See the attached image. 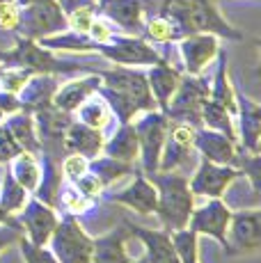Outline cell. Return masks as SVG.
I'll return each instance as SVG.
<instances>
[{
  "label": "cell",
  "instance_id": "7bdbcfd3",
  "mask_svg": "<svg viewBox=\"0 0 261 263\" xmlns=\"http://www.w3.org/2000/svg\"><path fill=\"white\" fill-rule=\"evenodd\" d=\"M78 188H80V195H87L92 197L94 192H97L99 188H101V183H99L97 176H78Z\"/></svg>",
  "mask_w": 261,
  "mask_h": 263
},
{
  "label": "cell",
  "instance_id": "7a4b0ae2",
  "mask_svg": "<svg viewBox=\"0 0 261 263\" xmlns=\"http://www.w3.org/2000/svg\"><path fill=\"white\" fill-rule=\"evenodd\" d=\"M105 80L101 94L110 101V108L117 112L122 124L130 121L138 110H152L154 99L149 92V83L140 71L133 69H113V71L99 73Z\"/></svg>",
  "mask_w": 261,
  "mask_h": 263
},
{
  "label": "cell",
  "instance_id": "7c38bea8",
  "mask_svg": "<svg viewBox=\"0 0 261 263\" xmlns=\"http://www.w3.org/2000/svg\"><path fill=\"white\" fill-rule=\"evenodd\" d=\"M236 176H238V172L227 167V165H218V163H211V160H204V163L199 165L197 174H195L193 183H190V190H193L195 195L220 197Z\"/></svg>",
  "mask_w": 261,
  "mask_h": 263
},
{
  "label": "cell",
  "instance_id": "db71d44e",
  "mask_svg": "<svg viewBox=\"0 0 261 263\" xmlns=\"http://www.w3.org/2000/svg\"><path fill=\"white\" fill-rule=\"evenodd\" d=\"M101 3H103V0H101Z\"/></svg>",
  "mask_w": 261,
  "mask_h": 263
},
{
  "label": "cell",
  "instance_id": "9a60e30c",
  "mask_svg": "<svg viewBox=\"0 0 261 263\" xmlns=\"http://www.w3.org/2000/svg\"><path fill=\"white\" fill-rule=\"evenodd\" d=\"M128 229L147 245V263H181L177 250H174L172 236L163 234V231H149L135 224H128Z\"/></svg>",
  "mask_w": 261,
  "mask_h": 263
},
{
  "label": "cell",
  "instance_id": "60d3db41",
  "mask_svg": "<svg viewBox=\"0 0 261 263\" xmlns=\"http://www.w3.org/2000/svg\"><path fill=\"white\" fill-rule=\"evenodd\" d=\"M55 188H58V176H55L53 163L48 160V163H46V176H44V185L39 188V197H42L44 201H48V204H51L53 197H55Z\"/></svg>",
  "mask_w": 261,
  "mask_h": 263
},
{
  "label": "cell",
  "instance_id": "f546056e",
  "mask_svg": "<svg viewBox=\"0 0 261 263\" xmlns=\"http://www.w3.org/2000/svg\"><path fill=\"white\" fill-rule=\"evenodd\" d=\"M44 48H64V50H97V42L87 39L80 32L60 34V37H42Z\"/></svg>",
  "mask_w": 261,
  "mask_h": 263
},
{
  "label": "cell",
  "instance_id": "52a82bcc",
  "mask_svg": "<svg viewBox=\"0 0 261 263\" xmlns=\"http://www.w3.org/2000/svg\"><path fill=\"white\" fill-rule=\"evenodd\" d=\"M165 130H167V117L160 112L147 115V117L135 126L138 144L142 146V165L149 176H152L154 172H158L160 151H163V144H165Z\"/></svg>",
  "mask_w": 261,
  "mask_h": 263
},
{
  "label": "cell",
  "instance_id": "7dc6e473",
  "mask_svg": "<svg viewBox=\"0 0 261 263\" xmlns=\"http://www.w3.org/2000/svg\"><path fill=\"white\" fill-rule=\"evenodd\" d=\"M0 222H7L9 227H16V222H14L12 217H9V213H7V211H5V209H3V206H0ZM16 229H18V227H16Z\"/></svg>",
  "mask_w": 261,
  "mask_h": 263
},
{
  "label": "cell",
  "instance_id": "8d00e7d4",
  "mask_svg": "<svg viewBox=\"0 0 261 263\" xmlns=\"http://www.w3.org/2000/svg\"><path fill=\"white\" fill-rule=\"evenodd\" d=\"M69 23L73 25V30L80 34H87L89 28H92L94 23V16H92V7H87V5H80L71 12V16H69Z\"/></svg>",
  "mask_w": 261,
  "mask_h": 263
},
{
  "label": "cell",
  "instance_id": "2e32d148",
  "mask_svg": "<svg viewBox=\"0 0 261 263\" xmlns=\"http://www.w3.org/2000/svg\"><path fill=\"white\" fill-rule=\"evenodd\" d=\"M23 224L28 227L30 234V242L34 245H44L48 238H51L53 229L58 227V220H55V213L48 206H44L42 201L32 199L23 211Z\"/></svg>",
  "mask_w": 261,
  "mask_h": 263
},
{
  "label": "cell",
  "instance_id": "816d5d0a",
  "mask_svg": "<svg viewBox=\"0 0 261 263\" xmlns=\"http://www.w3.org/2000/svg\"><path fill=\"white\" fill-rule=\"evenodd\" d=\"M142 263H147V261H142Z\"/></svg>",
  "mask_w": 261,
  "mask_h": 263
},
{
  "label": "cell",
  "instance_id": "83f0119b",
  "mask_svg": "<svg viewBox=\"0 0 261 263\" xmlns=\"http://www.w3.org/2000/svg\"><path fill=\"white\" fill-rule=\"evenodd\" d=\"M202 119L207 121V124L211 126V128H218L222 130V135H227L232 142H236L234 138V130H232V121H229V110L225 108V105L215 103L213 99H207L202 105Z\"/></svg>",
  "mask_w": 261,
  "mask_h": 263
},
{
  "label": "cell",
  "instance_id": "30bf717a",
  "mask_svg": "<svg viewBox=\"0 0 261 263\" xmlns=\"http://www.w3.org/2000/svg\"><path fill=\"white\" fill-rule=\"evenodd\" d=\"M232 240L227 242L229 254H254L261 242V215L259 211H243L232 215Z\"/></svg>",
  "mask_w": 261,
  "mask_h": 263
},
{
  "label": "cell",
  "instance_id": "5b68a950",
  "mask_svg": "<svg viewBox=\"0 0 261 263\" xmlns=\"http://www.w3.org/2000/svg\"><path fill=\"white\" fill-rule=\"evenodd\" d=\"M0 60H3L7 67H18L23 69V71L32 73H62V71H71V69H76V64H67V62H60V60H55L48 50H44V46H37L34 44V39H18L16 48L12 50V53H5L0 55Z\"/></svg>",
  "mask_w": 261,
  "mask_h": 263
},
{
  "label": "cell",
  "instance_id": "603a6c76",
  "mask_svg": "<svg viewBox=\"0 0 261 263\" xmlns=\"http://www.w3.org/2000/svg\"><path fill=\"white\" fill-rule=\"evenodd\" d=\"M94 89H99V76L69 83L67 87H62L58 94H55V108L64 110V112H71V110H76Z\"/></svg>",
  "mask_w": 261,
  "mask_h": 263
},
{
  "label": "cell",
  "instance_id": "8992f818",
  "mask_svg": "<svg viewBox=\"0 0 261 263\" xmlns=\"http://www.w3.org/2000/svg\"><path fill=\"white\" fill-rule=\"evenodd\" d=\"M51 236L55 252L53 256L58 259V263H89L94 240L85 236V231L80 229V224L71 215L64 217L62 224L55 227Z\"/></svg>",
  "mask_w": 261,
  "mask_h": 263
},
{
  "label": "cell",
  "instance_id": "277c9868",
  "mask_svg": "<svg viewBox=\"0 0 261 263\" xmlns=\"http://www.w3.org/2000/svg\"><path fill=\"white\" fill-rule=\"evenodd\" d=\"M67 25L69 18L64 9L58 5V0H51V3H37L23 7L16 30H21V34L28 39H42L51 37L55 32H62Z\"/></svg>",
  "mask_w": 261,
  "mask_h": 263
},
{
  "label": "cell",
  "instance_id": "d590c367",
  "mask_svg": "<svg viewBox=\"0 0 261 263\" xmlns=\"http://www.w3.org/2000/svg\"><path fill=\"white\" fill-rule=\"evenodd\" d=\"M21 252L26 263H58L51 252L44 250V245H34L30 240H21Z\"/></svg>",
  "mask_w": 261,
  "mask_h": 263
},
{
  "label": "cell",
  "instance_id": "d6986e66",
  "mask_svg": "<svg viewBox=\"0 0 261 263\" xmlns=\"http://www.w3.org/2000/svg\"><path fill=\"white\" fill-rule=\"evenodd\" d=\"M115 201L128 206V209H133L135 213H140V215H149V213L156 211L158 195H156V190H154V185H149L147 179L138 174L135 183L130 185V188L124 190L122 195L115 197Z\"/></svg>",
  "mask_w": 261,
  "mask_h": 263
},
{
  "label": "cell",
  "instance_id": "5bb4252c",
  "mask_svg": "<svg viewBox=\"0 0 261 263\" xmlns=\"http://www.w3.org/2000/svg\"><path fill=\"white\" fill-rule=\"evenodd\" d=\"M193 146H195V130L185 124L174 126L172 135H170L167 144H165V154L158 160V170L170 172V170H177L179 165L188 163Z\"/></svg>",
  "mask_w": 261,
  "mask_h": 263
},
{
  "label": "cell",
  "instance_id": "f5cc1de1",
  "mask_svg": "<svg viewBox=\"0 0 261 263\" xmlns=\"http://www.w3.org/2000/svg\"><path fill=\"white\" fill-rule=\"evenodd\" d=\"M0 73H3V71H0Z\"/></svg>",
  "mask_w": 261,
  "mask_h": 263
},
{
  "label": "cell",
  "instance_id": "b9f144b4",
  "mask_svg": "<svg viewBox=\"0 0 261 263\" xmlns=\"http://www.w3.org/2000/svg\"><path fill=\"white\" fill-rule=\"evenodd\" d=\"M85 170H87V163H85L80 156H71V158H67V163H64V174L71 176V179L83 176Z\"/></svg>",
  "mask_w": 261,
  "mask_h": 263
},
{
  "label": "cell",
  "instance_id": "4fadbf2b",
  "mask_svg": "<svg viewBox=\"0 0 261 263\" xmlns=\"http://www.w3.org/2000/svg\"><path fill=\"white\" fill-rule=\"evenodd\" d=\"M218 39L215 34L209 32H197V34H185L181 42V55L185 60V69L190 73H199L204 69V64H209L213 60V55H218Z\"/></svg>",
  "mask_w": 261,
  "mask_h": 263
},
{
  "label": "cell",
  "instance_id": "9c48e42d",
  "mask_svg": "<svg viewBox=\"0 0 261 263\" xmlns=\"http://www.w3.org/2000/svg\"><path fill=\"white\" fill-rule=\"evenodd\" d=\"M97 50L117 64H152L154 67L163 62L156 50L135 37H115L110 44H97Z\"/></svg>",
  "mask_w": 261,
  "mask_h": 263
},
{
  "label": "cell",
  "instance_id": "836d02e7",
  "mask_svg": "<svg viewBox=\"0 0 261 263\" xmlns=\"http://www.w3.org/2000/svg\"><path fill=\"white\" fill-rule=\"evenodd\" d=\"M23 199H26V188L23 185H18V181L14 179L12 174H7V179H5V192H3V201H0V206H3L5 211H16L23 206Z\"/></svg>",
  "mask_w": 261,
  "mask_h": 263
},
{
  "label": "cell",
  "instance_id": "484cf974",
  "mask_svg": "<svg viewBox=\"0 0 261 263\" xmlns=\"http://www.w3.org/2000/svg\"><path fill=\"white\" fill-rule=\"evenodd\" d=\"M55 92V80L48 73H42L37 78H32L28 85H23V103L26 108H46L48 101H51V94Z\"/></svg>",
  "mask_w": 261,
  "mask_h": 263
},
{
  "label": "cell",
  "instance_id": "e575fe53",
  "mask_svg": "<svg viewBox=\"0 0 261 263\" xmlns=\"http://www.w3.org/2000/svg\"><path fill=\"white\" fill-rule=\"evenodd\" d=\"M147 34L154 42H172V39H179V32L174 30V25L163 16L152 18V23L147 25Z\"/></svg>",
  "mask_w": 261,
  "mask_h": 263
},
{
  "label": "cell",
  "instance_id": "c3c4849f",
  "mask_svg": "<svg viewBox=\"0 0 261 263\" xmlns=\"http://www.w3.org/2000/svg\"><path fill=\"white\" fill-rule=\"evenodd\" d=\"M21 7H28V5H37V3H51V0H16Z\"/></svg>",
  "mask_w": 261,
  "mask_h": 263
},
{
  "label": "cell",
  "instance_id": "ab89813d",
  "mask_svg": "<svg viewBox=\"0 0 261 263\" xmlns=\"http://www.w3.org/2000/svg\"><path fill=\"white\" fill-rule=\"evenodd\" d=\"M21 151H23L21 144L7 133V128L0 130V160H9V158H14V156H18Z\"/></svg>",
  "mask_w": 261,
  "mask_h": 263
},
{
  "label": "cell",
  "instance_id": "4316f807",
  "mask_svg": "<svg viewBox=\"0 0 261 263\" xmlns=\"http://www.w3.org/2000/svg\"><path fill=\"white\" fill-rule=\"evenodd\" d=\"M7 133L21 144V149L28 151H39V142L37 135H34V124L30 121V117L26 112L23 115H14L7 121Z\"/></svg>",
  "mask_w": 261,
  "mask_h": 263
},
{
  "label": "cell",
  "instance_id": "d6a6232c",
  "mask_svg": "<svg viewBox=\"0 0 261 263\" xmlns=\"http://www.w3.org/2000/svg\"><path fill=\"white\" fill-rule=\"evenodd\" d=\"M12 176L18 181V185H23L26 190H34L37 188V181H39V170L30 156H21V158L16 160V165H14Z\"/></svg>",
  "mask_w": 261,
  "mask_h": 263
},
{
  "label": "cell",
  "instance_id": "74e56055",
  "mask_svg": "<svg viewBox=\"0 0 261 263\" xmlns=\"http://www.w3.org/2000/svg\"><path fill=\"white\" fill-rule=\"evenodd\" d=\"M80 121L92 128H99V126L105 121V110H103V103H87L80 108Z\"/></svg>",
  "mask_w": 261,
  "mask_h": 263
},
{
  "label": "cell",
  "instance_id": "8fae6325",
  "mask_svg": "<svg viewBox=\"0 0 261 263\" xmlns=\"http://www.w3.org/2000/svg\"><path fill=\"white\" fill-rule=\"evenodd\" d=\"M190 217H193V227L190 229L195 234H207L218 242H222V245H227V227H229V220H232V211L218 197H213V201L209 206H204L202 211L193 213Z\"/></svg>",
  "mask_w": 261,
  "mask_h": 263
},
{
  "label": "cell",
  "instance_id": "7402d4cb",
  "mask_svg": "<svg viewBox=\"0 0 261 263\" xmlns=\"http://www.w3.org/2000/svg\"><path fill=\"white\" fill-rule=\"evenodd\" d=\"M126 231H113L94 242L89 263H128V254L124 250Z\"/></svg>",
  "mask_w": 261,
  "mask_h": 263
},
{
  "label": "cell",
  "instance_id": "f6af8a7d",
  "mask_svg": "<svg viewBox=\"0 0 261 263\" xmlns=\"http://www.w3.org/2000/svg\"><path fill=\"white\" fill-rule=\"evenodd\" d=\"M21 108V101L14 94H0V112H14V110Z\"/></svg>",
  "mask_w": 261,
  "mask_h": 263
},
{
  "label": "cell",
  "instance_id": "cb8c5ba5",
  "mask_svg": "<svg viewBox=\"0 0 261 263\" xmlns=\"http://www.w3.org/2000/svg\"><path fill=\"white\" fill-rule=\"evenodd\" d=\"M138 149H140L138 133H135V128L128 124V121H126V124H122V128L115 133V138L105 144V154H108L110 158L124 160V163L133 160L135 154H138Z\"/></svg>",
  "mask_w": 261,
  "mask_h": 263
},
{
  "label": "cell",
  "instance_id": "ac0fdd59",
  "mask_svg": "<svg viewBox=\"0 0 261 263\" xmlns=\"http://www.w3.org/2000/svg\"><path fill=\"white\" fill-rule=\"evenodd\" d=\"M101 12L128 32H138L142 28V3L140 0H103Z\"/></svg>",
  "mask_w": 261,
  "mask_h": 263
},
{
  "label": "cell",
  "instance_id": "3957f363",
  "mask_svg": "<svg viewBox=\"0 0 261 263\" xmlns=\"http://www.w3.org/2000/svg\"><path fill=\"white\" fill-rule=\"evenodd\" d=\"M152 181L158 188L156 211L163 220V224L170 231L185 229L190 215H193V190L188 181L177 174H165V172H154Z\"/></svg>",
  "mask_w": 261,
  "mask_h": 263
},
{
  "label": "cell",
  "instance_id": "44dd1931",
  "mask_svg": "<svg viewBox=\"0 0 261 263\" xmlns=\"http://www.w3.org/2000/svg\"><path fill=\"white\" fill-rule=\"evenodd\" d=\"M179 80H181L179 73L174 71L172 67H167L165 62H158L156 67L152 69V73H149V89L154 92L158 105L163 110L170 108V99H172V94L177 92Z\"/></svg>",
  "mask_w": 261,
  "mask_h": 263
},
{
  "label": "cell",
  "instance_id": "1f68e13d",
  "mask_svg": "<svg viewBox=\"0 0 261 263\" xmlns=\"http://www.w3.org/2000/svg\"><path fill=\"white\" fill-rule=\"evenodd\" d=\"M174 250L181 263H197V234L193 229H179L172 236Z\"/></svg>",
  "mask_w": 261,
  "mask_h": 263
},
{
  "label": "cell",
  "instance_id": "6da1fadb",
  "mask_svg": "<svg viewBox=\"0 0 261 263\" xmlns=\"http://www.w3.org/2000/svg\"><path fill=\"white\" fill-rule=\"evenodd\" d=\"M158 16L167 18L179 32V37L209 32L234 39V42L243 39V34L236 32L232 25L220 16V12L211 0H163Z\"/></svg>",
  "mask_w": 261,
  "mask_h": 263
},
{
  "label": "cell",
  "instance_id": "ee69618b",
  "mask_svg": "<svg viewBox=\"0 0 261 263\" xmlns=\"http://www.w3.org/2000/svg\"><path fill=\"white\" fill-rule=\"evenodd\" d=\"M243 167L250 174V179H252L254 195H257V192H259V158H257V156H252V158H250V163H248V160L243 163Z\"/></svg>",
  "mask_w": 261,
  "mask_h": 263
},
{
  "label": "cell",
  "instance_id": "4dcf8cb0",
  "mask_svg": "<svg viewBox=\"0 0 261 263\" xmlns=\"http://www.w3.org/2000/svg\"><path fill=\"white\" fill-rule=\"evenodd\" d=\"M89 170L97 174L99 183L101 185H108L110 181L119 179L122 174H126V172H130L128 163H124V160H117V158H103V160H92L89 163Z\"/></svg>",
  "mask_w": 261,
  "mask_h": 263
},
{
  "label": "cell",
  "instance_id": "ba28073f",
  "mask_svg": "<svg viewBox=\"0 0 261 263\" xmlns=\"http://www.w3.org/2000/svg\"><path fill=\"white\" fill-rule=\"evenodd\" d=\"M209 99V85L207 80L185 78L179 80L177 96L170 108V115L174 119L188 121V124H199L202 121V105Z\"/></svg>",
  "mask_w": 261,
  "mask_h": 263
},
{
  "label": "cell",
  "instance_id": "e0dca14e",
  "mask_svg": "<svg viewBox=\"0 0 261 263\" xmlns=\"http://www.w3.org/2000/svg\"><path fill=\"white\" fill-rule=\"evenodd\" d=\"M195 146L207 156V160L218 165H232L236 163V149L234 142L222 133H213V130H197L195 133Z\"/></svg>",
  "mask_w": 261,
  "mask_h": 263
},
{
  "label": "cell",
  "instance_id": "681fc988",
  "mask_svg": "<svg viewBox=\"0 0 261 263\" xmlns=\"http://www.w3.org/2000/svg\"><path fill=\"white\" fill-rule=\"evenodd\" d=\"M0 3H9V0H0Z\"/></svg>",
  "mask_w": 261,
  "mask_h": 263
},
{
  "label": "cell",
  "instance_id": "f907efd6",
  "mask_svg": "<svg viewBox=\"0 0 261 263\" xmlns=\"http://www.w3.org/2000/svg\"><path fill=\"white\" fill-rule=\"evenodd\" d=\"M0 117H3V112H0Z\"/></svg>",
  "mask_w": 261,
  "mask_h": 263
},
{
  "label": "cell",
  "instance_id": "f1b7e54d",
  "mask_svg": "<svg viewBox=\"0 0 261 263\" xmlns=\"http://www.w3.org/2000/svg\"><path fill=\"white\" fill-rule=\"evenodd\" d=\"M211 99H213L215 103L225 105L229 112L236 110L232 87H229V83H227V55L225 53H220V67H218V73H215V85H213V89H211Z\"/></svg>",
  "mask_w": 261,
  "mask_h": 263
},
{
  "label": "cell",
  "instance_id": "ffe728a7",
  "mask_svg": "<svg viewBox=\"0 0 261 263\" xmlns=\"http://www.w3.org/2000/svg\"><path fill=\"white\" fill-rule=\"evenodd\" d=\"M67 149L73 151V154H80V156H92L99 154V149L103 146L101 142V133L92 126L83 124V121H76V124H69V130H67Z\"/></svg>",
  "mask_w": 261,
  "mask_h": 263
},
{
  "label": "cell",
  "instance_id": "d4e9b609",
  "mask_svg": "<svg viewBox=\"0 0 261 263\" xmlns=\"http://www.w3.org/2000/svg\"><path fill=\"white\" fill-rule=\"evenodd\" d=\"M240 103V128H243V144L248 151H252L254 156L259 154V108L252 101L238 96Z\"/></svg>",
  "mask_w": 261,
  "mask_h": 263
},
{
  "label": "cell",
  "instance_id": "f35d334b",
  "mask_svg": "<svg viewBox=\"0 0 261 263\" xmlns=\"http://www.w3.org/2000/svg\"><path fill=\"white\" fill-rule=\"evenodd\" d=\"M18 16H21V9L14 5V0L0 3V30H16Z\"/></svg>",
  "mask_w": 261,
  "mask_h": 263
},
{
  "label": "cell",
  "instance_id": "bcb514c9",
  "mask_svg": "<svg viewBox=\"0 0 261 263\" xmlns=\"http://www.w3.org/2000/svg\"><path fill=\"white\" fill-rule=\"evenodd\" d=\"M18 240V229L16 227H9V229H0V250H3L5 245H9V242Z\"/></svg>",
  "mask_w": 261,
  "mask_h": 263
}]
</instances>
